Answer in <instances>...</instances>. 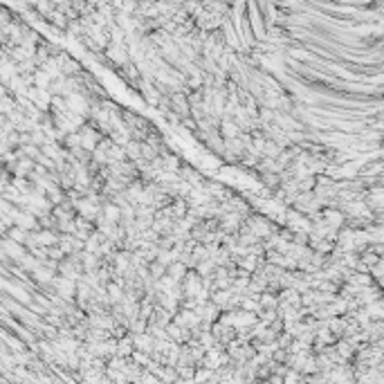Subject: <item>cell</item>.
<instances>
[{
    "instance_id": "cell-5",
    "label": "cell",
    "mask_w": 384,
    "mask_h": 384,
    "mask_svg": "<svg viewBox=\"0 0 384 384\" xmlns=\"http://www.w3.org/2000/svg\"><path fill=\"white\" fill-rule=\"evenodd\" d=\"M186 272H189V268H186V265L180 261V258H178V261H173V263L169 265V268H166V274H169V276H171L173 281H178V283H180V281L186 276Z\"/></svg>"
},
{
    "instance_id": "cell-1",
    "label": "cell",
    "mask_w": 384,
    "mask_h": 384,
    "mask_svg": "<svg viewBox=\"0 0 384 384\" xmlns=\"http://www.w3.org/2000/svg\"><path fill=\"white\" fill-rule=\"evenodd\" d=\"M0 342L7 344V346H9L14 353H20V350H27L29 348V344L25 342L20 335H16L14 330H9V328H5V326L0 328Z\"/></svg>"
},
{
    "instance_id": "cell-4",
    "label": "cell",
    "mask_w": 384,
    "mask_h": 384,
    "mask_svg": "<svg viewBox=\"0 0 384 384\" xmlns=\"http://www.w3.org/2000/svg\"><path fill=\"white\" fill-rule=\"evenodd\" d=\"M243 128L234 122V117H222V124H220V135L225 140H232V137H240Z\"/></svg>"
},
{
    "instance_id": "cell-13",
    "label": "cell",
    "mask_w": 384,
    "mask_h": 384,
    "mask_svg": "<svg viewBox=\"0 0 384 384\" xmlns=\"http://www.w3.org/2000/svg\"><path fill=\"white\" fill-rule=\"evenodd\" d=\"M281 151H283V146H279L276 142H272V140H268V144H265V148H263V157H276L281 155Z\"/></svg>"
},
{
    "instance_id": "cell-3",
    "label": "cell",
    "mask_w": 384,
    "mask_h": 384,
    "mask_svg": "<svg viewBox=\"0 0 384 384\" xmlns=\"http://www.w3.org/2000/svg\"><path fill=\"white\" fill-rule=\"evenodd\" d=\"M133 342H135V348L144 350V353H153V350H155V337H153L148 330L137 332V335L133 332Z\"/></svg>"
},
{
    "instance_id": "cell-11",
    "label": "cell",
    "mask_w": 384,
    "mask_h": 384,
    "mask_svg": "<svg viewBox=\"0 0 384 384\" xmlns=\"http://www.w3.org/2000/svg\"><path fill=\"white\" fill-rule=\"evenodd\" d=\"M5 236H9L12 240H16V243H23V245H25V243H27V238H29V232H27V229H23L20 225H14V227L9 229V232H7Z\"/></svg>"
},
{
    "instance_id": "cell-2",
    "label": "cell",
    "mask_w": 384,
    "mask_h": 384,
    "mask_svg": "<svg viewBox=\"0 0 384 384\" xmlns=\"http://www.w3.org/2000/svg\"><path fill=\"white\" fill-rule=\"evenodd\" d=\"M0 250H5L7 254L14 258V263H20L27 256V245L23 243H16V240H12L9 236H2V243H0Z\"/></svg>"
},
{
    "instance_id": "cell-7",
    "label": "cell",
    "mask_w": 384,
    "mask_h": 384,
    "mask_svg": "<svg viewBox=\"0 0 384 384\" xmlns=\"http://www.w3.org/2000/svg\"><path fill=\"white\" fill-rule=\"evenodd\" d=\"M182 155H178V153H166L164 155V171H173V173H178L182 166Z\"/></svg>"
},
{
    "instance_id": "cell-6",
    "label": "cell",
    "mask_w": 384,
    "mask_h": 384,
    "mask_svg": "<svg viewBox=\"0 0 384 384\" xmlns=\"http://www.w3.org/2000/svg\"><path fill=\"white\" fill-rule=\"evenodd\" d=\"M258 182L268 189H279L281 186V173H274V171H268V173H258Z\"/></svg>"
},
{
    "instance_id": "cell-17",
    "label": "cell",
    "mask_w": 384,
    "mask_h": 384,
    "mask_svg": "<svg viewBox=\"0 0 384 384\" xmlns=\"http://www.w3.org/2000/svg\"><path fill=\"white\" fill-rule=\"evenodd\" d=\"M288 54H290L292 58H310V54L306 52V50H294V47H290V50H288Z\"/></svg>"
},
{
    "instance_id": "cell-10",
    "label": "cell",
    "mask_w": 384,
    "mask_h": 384,
    "mask_svg": "<svg viewBox=\"0 0 384 384\" xmlns=\"http://www.w3.org/2000/svg\"><path fill=\"white\" fill-rule=\"evenodd\" d=\"M261 308H279V292H261Z\"/></svg>"
},
{
    "instance_id": "cell-9",
    "label": "cell",
    "mask_w": 384,
    "mask_h": 384,
    "mask_svg": "<svg viewBox=\"0 0 384 384\" xmlns=\"http://www.w3.org/2000/svg\"><path fill=\"white\" fill-rule=\"evenodd\" d=\"M20 265H23V270H25V272H29V274H32V272H36V270L41 268V265H43V261H41V258H38V256H34V254H32V252H27V256H25L23 261H20Z\"/></svg>"
},
{
    "instance_id": "cell-14",
    "label": "cell",
    "mask_w": 384,
    "mask_h": 384,
    "mask_svg": "<svg viewBox=\"0 0 384 384\" xmlns=\"http://www.w3.org/2000/svg\"><path fill=\"white\" fill-rule=\"evenodd\" d=\"M196 270H198L202 276H211V274L216 272V263L211 261V258H204V261H200L198 265H196Z\"/></svg>"
},
{
    "instance_id": "cell-15",
    "label": "cell",
    "mask_w": 384,
    "mask_h": 384,
    "mask_svg": "<svg viewBox=\"0 0 384 384\" xmlns=\"http://www.w3.org/2000/svg\"><path fill=\"white\" fill-rule=\"evenodd\" d=\"M63 146H68V148H74V146H81V133L79 130H74V133H68L63 140Z\"/></svg>"
},
{
    "instance_id": "cell-8",
    "label": "cell",
    "mask_w": 384,
    "mask_h": 384,
    "mask_svg": "<svg viewBox=\"0 0 384 384\" xmlns=\"http://www.w3.org/2000/svg\"><path fill=\"white\" fill-rule=\"evenodd\" d=\"M52 79L54 76H50L43 68H38V70L34 72V86L41 88V90H50V86H52Z\"/></svg>"
},
{
    "instance_id": "cell-12",
    "label": "cell",
    "mask_w": 384,
    "mask_h": 384,
    "mask_svg": "<svg viewBox=\"0 0 384 384\" xmlns=\"http://www.w3.org/2000/svg\"><path fill=\"white\" fill-rule=\"evenodd\" d=\"M126 155H128V160H140L142 157V142H137V140H130L126 144Z\"/></svg>"
},
{
    "instance_id": "cell-16",
    "label": "cell",
    "mask_w": 384,
    "mask_h": 384,
    "mask_svg": "<svg viewBox=\"0 0 384 384\" xmlns=\"http://www.w3.org/2000/svg\"><path fill=\"white\" fill-rule=\"evenodd\" d=\"M130 357H133V360L137 362L140 366H146V364L151 362V353H144V350H140V348H135V353Z\"/></svg>"
}]
</instances>
